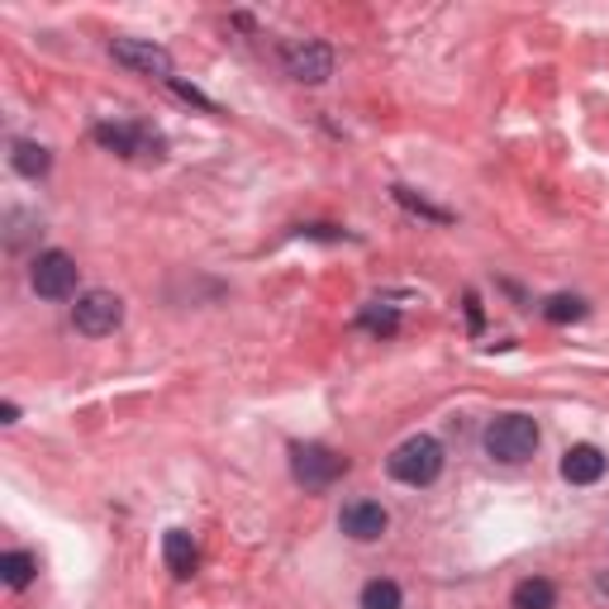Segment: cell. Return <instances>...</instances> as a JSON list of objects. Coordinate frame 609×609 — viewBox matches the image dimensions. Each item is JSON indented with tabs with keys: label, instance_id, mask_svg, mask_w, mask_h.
Returning <instances> with one entry per match:
<instances>
[{
	"label": "cell",
	"instance_id": "6da1fadb",
	"mask_svg": "<svg viewBox=\"0 0 609 609\" xmlns=\"http://www.w3.org/2000/svg\"><path fill=\"white\" fill-rule=\"evenodd\" d=\"M386 472H391L400 486H434L438 476H443V443L429 434H414L386 458Z\"/></svg>",
	"mask_w": 609,
	"mask_h": 609
},
{
	"label": "cell",
	"instance_id": "7a4b0ae2",
	"mask_svg": "<svg viewBox=\"0 0 609 609\" xmlns=\"http://www.w3.org/2000/svg\"><path fill=\"white\" fill-rule=\"evenodd\" d=\"M538 448V424L528 414H500L486 429V452L496 462H524Z\"/></svg>",
	"mask_w": 609,
	"mask_h": 609
},
{
	"label": "cell",
	"instance_id": "3957f363",
	"mask_svg": "<svg viewBox=\"0 0 609 609\" xmlns=\"http://www.w3.org/2000/svg\"><path fill=\"white\" fill-rule=\"evenodd\" d=\"M120 319H124V301L114 291H86L72 305V324L86 339H106V333L120 329Z\"/></svg>",
	"mask_w": 609,
	"mask_h": 609
},
{
	"label": "cell",
	"instance_id": "277c9868",
	"mask_svg": "<svg viewBox=\"0 0 609 609\" xmlns=\"http://www.w3.org/2000/svg\"><path fill=\"white\" fill-rule=\"evenodd\" d=\"M291 472H295V482L301 486L324 490V486H333L348 472V458H339V452L324 448V443H295L291 448Z\"/></svg>",
	"mask_w": 609,
	"mask_h": 609
},
{
	"label": "cell",
	"instance_id": "5b68a950",
	"mask_svg": "<svg viewBox=\"0 0 609 609\" xmlns=\"http://www.w3.org/2000/svg\"><path fill=\"white\" fill-rule=\"evenodd\" d=\"M110 58L120 68L138 72V76H158V82H172V53L153 38H114L110 44Z\"/></svg>",
	"mask_w": 609,
	"mask_h": 609
},
{
	"label": "cell",
	"instance_id": "8992f818",
	"mask_svg": "<svg viewBox=\"0 0 609 609\" xmlns=\"http://www.w3.org/2000/svg\"><path fill=\"white\" fill-rule=\"evenodd\" d=\"M29 287L44 295V301H68L76 295V263L68 253H38L34 267H29Z\"/></svg>",
	"mask_w": 609,
	"mask_h": 609
},
{
	"label": "cell",
	"instance_id": "52a82bcc",
	"mask_svg": "<svg viewBox=\"0 0 609 609\" xmlns=\"http://www.w3.org/2000/svg\"><path fill=\"white\" fill-rule=\"evenodd\" d=\"M287 72L295 82L305 86H319L333 76V48L329 44H315V38H305V44H291L287 48Z\"/></svg>",
	"mask_w": 609,
	"mask_h": 609
},
{
	"label": "cell",
	"instance_id": "ba28073f",
	"mask_svg": "<svg viewBox=\"0 0 609 609\" xmlns=\"http://www.w3.org/2000/svg\"><path fill=\"white\" fill-rule=\"evenodd\" d=\"M343 534L348 538H357V543H377L386 534V524H391V514L381 510L377 500H353V504H343Z\"/></svg>",
	"mask_w": 609,
	"mask_h": 609
},
{
	"label": "cell",
	"instance_id": "9c48e42d",
	"mask_svg": "<svg viewBox=\"0 0 609 609\" xmlns=\"http://www.w3.org/2000/svg\"><path fill=\"white\" fill-rule=\"evenodd\" d=\"M96 144L110 153H124V158H138L148 148H162V138H153L148 129H134V124H96Z\"/></svg>",
	"mask_w": 609,
	"mask_h": 609
},
{
	"label": "cell",
	"instance_id": "30bf717a",
	"mask_svg": "<svg viewBox=\"0 0 609 609\" xmlns=\"http://www.w3.org/2000/svg\"><path fill=\"white\" fill-rule=\"evenodd\" d=\"M562 476L572 486H595L605 476V452L600 448H590V443H576V448H567V458H562Z\"/></svg>",
	"mask_w": 609,
	"mask_h": 609
},
{
	"label": "cell",
	"instance_id": "8fae6325",
	"mask_svg": "<svg viewBox=\"0 0 609 609\" xmlns=\"http://www.w3.org/2000/svg\"><path fill=\"white\" fill-rule=\"evenodd\" d=\"M162 557H167V572H172L176 581H191V576H196L200 552H196V543H191V534L172 528V534L162 538Z\"/></svg>",
	"mask_w": 609,
	"mask_h": 609
},
{
	"label": "cell",
	"instance_id": "7c38bea8",
	"mask_svg": "<svg viewBox=\"0 0 609 609\" xmlns=\"http://www.w3.org/2000/svg\"><path fill=\"white\" fill-rule=\"evenodd\" d=\"M10 162H15V172L20 176H29V181H38L53 167V158H48V148L44 144H29V138H20L15 144V153H10Z\"/></svg>",
	"mask_w": 609,
	"mask_h": 609
},
{
	"label": "cell",
	"instance_id": "4fadbf2b",
	"mask_svg": "<svg viewBox=\"0 0 609 609\" xmlns=\"http://www.w3.org/2000/svg\"><path fill=\"white\" fill-rule=\"evenodd\" d=\"M557 605V586L543 576H528L514 586V609H552Z\"/></svg>",
	"mask_w": 609,
	"mask_h": 609
},
{
	"label": "cell",
	"instance_id": "5bb4252c",
	"mask_svg": "<svg viewBox=\"0 0 609 609\" xmlns=\"http://www.w3.org/2000/svg\"><path fill=\"white\" fill-rule=\"evenodd\" d=\"M34 572H38L34 552H5V557H0V581H5L10 590H24L34 581Z\"/></svg>",
	"mask_w": 609,
	"mask_h": 609
},
{
	"label": "cell",
	"instance_id": "9a60e30c",
	"mask_svg": "<svg viewBox=\"0 0 609 609\" xmlns=\"http://www.w3.org/2000/svg\"><path fill=\"white\" fill-rule=\"evenodd\" d=\"M400 600H405V595H400V586L395 581H367V586H362V609H400Z\"/></svg>",
	"mask_w": 609,
	"mask_h": 609
},
{
	"label": "cell",
	"instance_id": "2e32d148",
	"mask_svg": "<svg viewBox=\"0 0 609 609\" xmlns=\"http://www.w3.org/2000/svg\"><path fill=\"white\" fill-rule=\"evenodd\" d=\"M543 315L552 324H576V319H586V301H581V295H552V301L543 305Z\"/></svg>",
	"mask_w": 609,
	"mask_h": 609
},
{
	"label": "cell",
	"instance_id": "e0dca14e",
	"mask_svg": "<svg viewBox=\"0 0 609 609\" xmlns=\"http://www.w3.org/2000/svg\"><path fill=\"white\" fill-rule=\"evenodd\" d=\"M395 200L405 205L410 215H424V219H434V224H448V219H452L448 210H438V205H429V200H424V196H414L410 186H395Z\"/></svg>",
	"mask_w": 609,
	"mask_h": 609
},
{
	"label": "cell",
	"instance_id": "ac0fdd59",
	"mask_svg": "<svg viewBox=\"0 0 609 609\" xmlns=\"http://www.w3.org/2000/svg\"><path fill=\"white\" fill-rule=\"evenodd\" d=\"M362 329H372V333H395L400 329V315H395V309H377V305H372V309H362Z\"/></svg>",
	"mask_w": 609,
	"mask_h": 609
},
{
	"label": "cell",
	"instance_id": "d6986e66",
	"mask_svg": "<svg viewBox=\"0 0 609 609\" xmlns=\"http://www.w3.org/2000/svg\"><path fill=\"white\" fill-rule=\"evenodd\" d=\"M0 419L15 424V419H20V405H10V400H5V405H0Z\"/></svg>",
	"mask_w": 609,
	"mask_h": 609
}]
</instances>
